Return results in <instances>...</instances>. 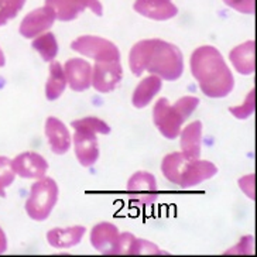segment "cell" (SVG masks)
Here are the masks:
<instances>
[{
    "mask_svg": "<svg viewBox=\"0 0 257 257\" xmlns=\"http://www.w3.org/2000/svg\"><path fill=\"white\" fill-rule=\"evenodd\" d=\"M62 67L71 91L85 92L91 88L92 65L88 61L83 58H69Z\"/></svg>",
    "mask_w": 257,
    "mask_h": 257,
    "instance_id": "cell-13",
    "label": "cell"
},
{
    "mask_svg": "<svg viewBox=\"0 0 257 257\" xmlns=\"http://www.w3.org/2000/svg\"><path fill=\"white\" fill-rule=\"evenodd\" d=\"M12 166L17 177L24 180H38L47 175L50 164L41 154L36 152H23L12 160Z\"/></svg>",
    "mask_w": 257,
    "mask_h": 257,
    "instance_id": "cell-12",
    "label": "cell"
},
{
    "mask_svg": "<svg viewBox=\"0 0 257 257\" xmlns=\"http://www.w3.org/2000/svg\"><path fill=\"white\" fill-rule=\"evenodd\" d=\"M254 239L251 234H247V236H242L240 240L234 244L233 247H230L229 250H226L223 254H253L254 253Z\"/></svg>",
    "mask_w": 257,
    "mask_h": 257,
    "instance_id": "cell-27",
    "label": "cell"
},
{
    "mask_svg": "<svg viewBox=\"0 0 257 257\" xmlns=\"http://www.w3.org/2000/svg\"><path fill=\"white\" fill-rule=\"evenodd\" d=\"M71 50L83 57L92 58L95 62L100 61H120L121 55L113 41L98 36H81L71 43Z\"/></svg>",
    "mask_w": 257,
    "mask_h": 257,
    "instance_id": "cell-7",
    "label": "cell"
},
{
    "mask_svg": "<svg viewBox=\"0 0 257 257\" xmlns=\"http://www.w3.org/2000/svg\"><path fill=\"white\" fill-rule=\"evenodd\" d=\"M199 106L197 96H182L171 103L167 98H160L153 107V123L161 136L167 140H175L180 136L182 126Z\"/></svg>",
    "mask_w": 257,
    "mask_h": 257,
    "instance_id": "cell-5",
    "label": "cell"
},
{
    "mask_svg": "<svg viewBox=\"0 0 257 257\" xmlns=\"http://www.w3.org/2000/svg\"><path fill=\"white\" fill-rule=\"evenodd\" d=\"M123 79L120 61H100L92 65V88L99 93L113 92Z\"/></svg>",
    "mask_w": 257,
    "mask_h": 257,
    "instance_id": "cell-10",
    "label": "cell"
},
{
    "mask_svg": "<svg viewBox=\"0 0 257 257\" xmlns=\"http://www.w3.org/2000/svg\"><path fill=\"white\" fill-rule=\"evenodd\" d=\"M68 86L67 78L64 74V67L62 64L54 60L48 65V79L46 83V98L50 102H55L57 99L62 96Z\"/></svg>",
    "mask_w": 257,
    "mask_h": 257,
    "instance_id": "cell-21",
    "label": "cell"
},
{
    "mask_svg": "<svg viewBox=\"0 0 257 257\" xmlns=\"http://www.w3.org/2000/svg\"><path fill=\"white\" fill-rule=\"evenodd\" d=\"M46 6L51 8L58 22H74L86 9L98 17L103 16L100 0H46Z\"/></svg>",
    "mask_w": 257,
    "mask_h": 257,
    "instance_id": "cell-9",
    "label": "cell"
},
{
    "mask_svg": "<svg viewBox=\"0 0 257 257\" xmlns=\"http://www.w3.org/2000/svg\"><path fill=\"white\" fill-rule=\"evenodd\" d=\"M202 121H191L187 126H182L180 132V147L181 153L187 157L201 159L202 153Z\"/></svg>",
    "mask_w": 257,
    "mask_h": 257,
    "instance_id": "cell-18",
    "label": "cell"
},
{
    "mask_svg": "<svg viewBox=\"0 0 257 257\" xmlns=\"http://www.w3.org/2000/svg\"><path fill=\"white\" fill-rule=\"evenodd\" d=\"M239 188L242 189V192L250 199H254V174L243 175L242 178H239Z\"/></svg>",
    "mask_w": 257,
    "mask_h": 257,
    "instance_id": "cell-30",
    "label": "cell"
},
{
    "mask_svg": "<svg viewBox=\"0 0 257 257\" xmlns=\"http://www.w3.org/2000/svg\"><path fill=\"white\" fill-rule=\"evenodd\" d=\"M161 173L173 185L187 189L213 178L218 174V167L208 160L192 159L181 152H174L164 156Z\"/></svg>",
    "mask_w": 257,
    "mask_h": 257,
    "instance_id": "cell-3",
    "label": "cell"
},
{
    "mask_svg": "<svg viewBox=\"0 0 257 257\" xmlns=\"http://www.w3.org/2000/svg\"><path fill=\"white\" fill-rule=\"evenodd\" d=\"M163 88V79L156 75L146 76L133 91L132 95V105L136 109H144L150 105L153 99L156 98Z\"/></svg>",
    "mask_w": 257,
    "mask_h": 257,
    "instance_id": "cell-19",
    "label": "cell"
},
{
    "mask_svg": "<svg viewBox=\"0 0 257 257\" xmlns=\"http://www.w3.org/2000/svg\"><path fill=\"white\" fill-rule=\"evenodd\" d=\"M189 68L205 96L222 99L234 89V76L216 47L201 46L189 58Z\"/></svg>",
    "mask_w": 257,
    "mask_h": 257,
    "instance_id": "cell-2",
    "label": "cell"
},
{
    "mask_svg": "<svg viewBox=\"0 0 257 257\" xmlns=\"http://www.w3.org/2000/svg\"><path fill=\"white\" fill-rule=\"evenodd\" d=\"M126 191L132 202L139 206H152L159 201V182L149 171H137L130 175Z\"/></svg>",
    "mask_w": 257,
    "mask_h": 257,
    "instance_id": "cell-8",
    "label": "cell"
},
{
    "mask_svg": "<svg viewBox=\"0 0 257 257\" xmlns=\"http://www.w3.org/2000/svg\"><path fill=\"white\" fill-rule=\"evenodd\" d=\"M31 47L40 54L41 60L44 61V62H48V64L57 58L58 50H60L58 40L55 37V34L50 33V31H47L44 34L38 36V37L33 38Z\"/></svg>",
    "mask_w": 257,
    "mask_h": 257,
    "instance_id": "cell-22",
    "label": "cell"
},
{
    "mask_svg": "<svg viewBox=\"0 0 257 257\" xmlns=\"http://www.w3.org/2000/svg\"><path fill=\"white\" fill-rule=\"evenodd\" d=\"M47 142L50 150L57 156H64L72 147V135L69 133L68 127L55 116H48L44 124Z\"/></svg>",
    "mask_w": 257,
    "mask_h": 257,
    "instance_id": "cell-14",
    "label": "cell"
},
{
    "mask_svg": "<svg viewBox=\"0 0 257 257\" xmlns=\"http://www.w3.org/2000/svg\"><path fill=\"white\" fill-rule=\"evenodd\" d=\"M229 112L230 114L239 119V120H246L249 119L251 114L254 113V89L247 93V96L244 98L242 105L239 106H230L229 107Z\"/></svg>",
    "mask_w": 257,
    "mask_h": 257,
    "instance_id": "cell-26",
    "label": "cell"
},
{
    "mask_svg": "<svg viewBox=\"0 0 257 257\" xmlns=\"http://www.w3.org/2000/svg\"><path fill=\"white\" fill-rule=\"evenodd\" d=\"M223 3L242 15L254 13V0H223Z\"/></svg>",
    "mask_w": 257,
    "mask_h": 257,
    "instance_id": "cell-29",
    "label": "cell"
},
{
    "mask_svg": "<svg viewBox=\"0 0 257 257\" xmlns=\"http://www.w3.org/2000/svg\"><path fill=\"white\" fill-rule=\"evenodd\" d=\"M9 249V242H8V236H6V232L2 229L0 226V254H5Z\"/></svg>",
    "mask_w": 257,
    "mask_h": 257,
    "instance_id": "cell-31",
    "label": "cell"
},
{
    "mask_svg": "<svg viewBox=\"0 0 257 257\" xmlns=\"http://www.w3.org/2000/svg\"><path fill=\"white\" fill-rule=\"evenodd\" d=\"M133 9L137 15L156 22H167L178 15V8L171 0H136Z\"/></svg>",
    "mask_w": 257,
    "mask_h": 257,
    "instance_id": "cell-16",
    "label": "cell"
},
{
    "mask_svg": "<svg viewBox=\"0 0 257 257\" xmlns=\"http://www.w3.org/2000/svg\"><path fill=\"white\" fill-rule=\"evenodd\" d=\"M26 5V0H0V27L17 17Z\"/></svg>",
    "mask_w": 257,
    "mask_h": 257,
    "instance_id": "cell-24",
    "label": "cell"
},
{
    "mask_svg": "<svg viewBox=\"0 0 257 257\" xmlns=\"http://www.w3.org/2000/svg\"><path fill=\"white\" fill-rule=\"evenodd\" d=\"M5 65H6V55H5L2 47H0V68H3Z\"/></svg>",
    "mask_w": 257,
    "mask_h": 257,
    "instance_id": "cell-32",
    "label": "cell"
},
{
    "mask_svg": "<svg viewBox=\"0 0 257 257\" xmlns=\"http://www.w3.org/2000/svg\"><path fill=\"white\" fill-rule=\"evenodd\" d=\"M144 254H152V256H168L170 253L161 250L156 243L146 240V239H139L136 237L133 240V244L130 247L128 256H144Z\"/></svg>",
    "mask_w": 257,
    "mask_h": 257,
    "instance_id": "cell-23",
    "label": "cell"
},
{
    "mask_svg": "<svg viewBox=\"0 0 257 257\" xmlns=\"http://www.w3.org/2000/svg\"><path fill=\"white\" fill-rule=\"evenodd\" d=\"M128 68L136 76L149 72L163 81L174 82L184 74V55L175 44L161 38L140 40L130 48Z\"/></svg>",
    "mask_w": 257,
    "mask_h": 257,
    "instance_id": "cell-1",
    "label": "cell"
},
{
    "mask_svg": "<svg viewBox=\"0 0 257 257\" xmlns=\"http://www.w3.org/2000/svg\"><path fill=\"white\" fill-rule=\"evenodd\" d=\"M16 177L12 160L6 156H0V198L6 197V189L15 182Z\"/></svg>",
    "mask_w": 257,
    "mask_h": 257,
    "instance_id": "cell-25",
    "label": "cell"
},
{
    "mask_svg": "<svg viewBox=\"0 0 257 257\" xmlns=\"http://www.w3.org/2000/svg\"><path fill=\"white\" fill-rule=\"evenodd\" d=\"M86 233V227L82 225L68 227H54L47 232V242L53 249L64 250L75 247L82 242Z\"/></svg>",
    "mask_w": 257,
    "mask_h": 257,
    "instance_id": "cell-17",
    "label": "cell"
},
{
    "mask_svg": "<svg viewBox=\"0 0 257 257\" xmlns=\"http://www.w3.org/2000/svg\"><path fill=\"white\" fill-rule=\"evenodd\" d=\"M60 188L51 177H41L31 185L29 197L26 199L24 209L27 216L36 222H44L50 218L58 202Z\"/></svg>",
    "mask_w": 257,
    "mask_h": 257,
    "instance_id": "cell-6",
    "label": "cell"
},
{
    "mask_svg": "<svg viewBox=\"0 0 257 257\" xmlns=\"http://www.w3.org/2000/svg\"><path fill=\"white\" fill-rule=\"evenodd\" d=\"M55 22H57V17H55L54 10L44 5L43 8L34 9L33 12L24 16L22 23L19 26V33L22 37L31 40L47 33L53 27Z\"/></svg>",
    "mask_w": 257,
    "mask_h": 257,
    "instance_id": "cell-11",
    "label": "cell"
},
{
    "mask_svg": "<svg viewBox=\"0 0 257 257\" xmlns=\"http://www.w3.org/2000/svg\"><path fill=\"white\" fill-rule=\"evenodd\" d=\"M71 127L74 128L72 147L78 163L85 168L93 167L100 156L98 135H109L112 128L105 120L96 116H86L72 120Z\"/></svg>",
    "mask_w": 257,
    "mask_h": 257,
    "instance_id": "cell-4",
    "label": "cell"
},
{
    "mask_svg": "<svg viewBox=\"0 0 257 257\" xmlns=\"http://www.w3.org/2000/svg\"><path fill=\"white\" fill-rule=\"evenodd\" d=\"M120 230L112 222H99L92 227L89 239L93 249L105 256H114Z\"/></svg>",
    "mask_w": 257,
    "mask_h": 257,
    "instance_id": "cell-15",
    "label": "cell"
},
{
    "mask_svg": "<svg viewBox=\"0 0 257 257\" xmlns=\"http://www.w3.org/2000/svg\"><path fill=\"white\" fill-rule=\"evenodd\" d=\"M229 61L237 74L251 75L254 72V41L249 40L232 48L229 53Z\"/></svg>",
    "mask_w": 257,
    "mask_h": 257,
    "instance_id": "cell-20",
    "label": "cell"
},
{
    "mask_svg": "<svg viewBox=\"0 0 257 257\" xmlns=\"http://www.w3.org/2000/svg\"><path fill=\"white\" fill-rule=\"evenodd\" d=\"M135 239H136V236L133 233L120 232L117 246H116V250H114V256H128V251H130V247H132Z\"/></svg>",
    "mask_w": 257,
    "mask_h": 257,
    "instance_id": "cell-28",
    "label": "cell"
}]
</instances>
